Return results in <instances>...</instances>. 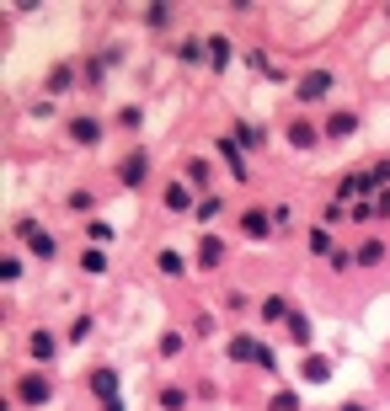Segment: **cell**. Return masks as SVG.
Wrapping results in <instances>:
<instances>
[{
    "label": "cell",
    "instance_id": "obj_10",
    "mask_svg": "<svg viewBox=\"0 0 390 411\" xmlns=\"http://www.w3.org/2000/svg\"><path fill=\"white\" fill-rule=\"evenodd\" d=\"M22 235H27V246H32L37 256H54V241H49L43 230H32V225H22Z\"/></svg>",
    "mask_w": 390,
    "mask_h": 411
},
{
    "label": "cell",
    "instance_id": "obj_17",
    "mask_svg": "<svg viewBox=\"0 0 390 411\" xmlns=\"http://www.w3.org/2000/svg\"><path fill=\"white\" fill-rule=\"evenodd\" d=\"M246 235H256V241H262V235H268V219H262V214H246Z\"/></svg>",
    "mask_w": 390,
    "mask_h": 411
},
{
    "label": "cell",
    "instance_id": "obj_11",
    "mask_svg": "<svg viewBox=\"0 0 390 411\" xmlns=\"http://www.w3.org/2000/svg\"><path fill=\"white\" fill-rule=\"evenodd\" d=\"M326 133H331V139H342V133H353V112H331Z\"/></svg>",
    "mask_w": 390,
    "mask_h": 411
},
{
    "label": "cell",
    "instance_id": "obj_22",
    "mask_svg": "<svg viewBox=\"0 0 390 411\" xmlns=\"http://www.w3.org/2000/svg\"><path fill=\"white\" fill-rule=\"evenodd\" d=\"M208 54H214V64H225V59H230V43H225V37H214V43H208Z\"/></svg>",
    "mask_w": 390,
    "mask_h": 411
},
{
    "label": "cell",
    "instance_id": "obj_24",
    "mask_svg": "<svg viewBox=\"0 0 390 411\" xmlns=\"http://www.w3.org/2000/svg\"><path fill=\"white\" fill-rule=\"evenodd\" d=\"M310 251H331V235L326 230H310Z\"/></svg>",
    "mask_w": 390,
    "mask_h": 411
},
{
    "label": "cell",
    "instance_id": "obj_20",
    "mask_svg": "<svg viewBox=\"0 0 390 411\" xmlns=\"http://www.w3.org/2000/svg\"><path fill=\"white\" fill-rule=\"evenodd\" d=\"M160 352H166V358H177V352H182V337H177V331H166V337H160Z\"/></svg>",
    "mask_w": 390,
    "mask_h": 411
},
{
    "label": "cell",
    "instance_id": "obj_15",
    "mask_svg": "<svg viewBox=\"0 0 390 411\" xmlns=\"http://www.w3.org/2000/svg\"><path fill=\"white\" fill-rule=\"evenodd\" d=\"M32 358H54V337L49 331H32Z\"/></svg>",
    "mask_w": 390,
    "mask_h": 411
},
{
    "label": "cell",
    "instance_id": "obj_26",
    "mask_svg": "<svg viewBox=\"0 0 390 411\" xmlns=\"http://www.w3.org/2000/svg\"><path fill=\"white\" fill-rule=\"evenodd\" d=\"M342 411H364V406H342Z\"/></svg>",
    "mask_w": 390,
    "mask_h": 411
},
{
    "label": "cell",
    "instance_id": "obj_9",
    "mask_svg": "<svg viewBox=\"0 0 390 411\" xmlns=\"http://www.w3.org/2000/svg\"><path fill=\"white\" fill-rule=\"evenodd\" d=\"M353 219H374V214H390V198H369V203H348Z\"/></svg>",
    "mask_w": 390,
    "mask_h": 411
},
{
    "label": "cell",
    "instance_id": "obj_16",
    "mask_svg": "<svg viewBox=\"0 0 390 411\" xmlns=\"http://www.w3.org/2000/svg\"><path fill=\"white\" fill-rule=\"evenodd\" d=\"M379 256H385V246H379V241H364V246H358V262H364V267H374Z\"/></svg>",
    "mask_w": 390,
    "mask_h": 411
},
{
    "label": "cell",
    "instance_id": "obj_5",
    "mask_svg": "<svg viewBox=\"0 0 390 411\" xmlns=\"http://www.w3.org/2000/svg\"><path fill=\"white\" fill-rule=\"evenodd\" d=\"M326 85H331V75H326V70H316V75H305V81H300V97L316 102V97H326Z\"/></svg>",
    "mask_w": 390,
    "mask_h": 411
},
{
    "label": "cell",
    "instance_id": "obj_25",
    "mask_svg": "<svg viewBox=\"0 0 390 411\" xmlns=\"http://www.w3.org/2000/svg\"><path fill=\"white\" fill-rule=\"evenodd\" d=\"M220 150H225V160H230V171L241 177V171H246V166H241V150H235V145H220Z\"/></svg>",
    "mask_w": 390,
    "mask_h": 411
},
{
    "label": "cell",
    "instance_id": "obj_23",
    "mask_svg": "<svg viewBox=\"0 0 390 411\" xmlns=\"http://www.w3.org/2000/svg\"><path fill=\"white\" fill-rule=\"evenodd\" d=\"M160 273H182V256H177V251H160Z\"/></svg>",
    "mask_w": 390,
    "mask_h": 411
},
{
    "label": "cell",
    "instance_id": "obj_3",
    "mask_svg": "<svg viewBox=\"0 0 390 411\" xmlns=\"http://www.w3.org/2000/svg\"><path fill=\"white\" fill-rule=\"evenodd\" d=\"M16 395H22L27 406H49V379H43V374H27L22 385H16Z\"/></svg>",
    "mask_w": 390,
    "mask_h": 411
},
{
    "label": "cell",
    "instance_id": "obj_8",
    "mask_svg": "<svg viewBox=\"0 0 390 411\" xmlns=\"http://www.w3.org/2000/svg\"><path fill=\"white\" fill-rule=\"evenodd\" d=\"M145 171H150L145 155H129V160H123V181H129V187H139V181H145Z\"/></svg>",
    "mask_w": 390,
    "mask_h": 411
},
{
    "label": "cell",
    "instance_id": "obj_4",
    "mask_svg": "<svg viewBox=\"0 0 390 411\" xmlns=\"http://www.w3.org/2000/svg\"><path fill=\"white\" fill-rule=\"evenodd\" d=\"M70 133H75V145H97V139H102V123L97 118H75Z\"/></svg>",
    "mask_w": 390,
    "mask_h": 411
},
{
    "label": "cell",
    "instance_id": "obj_7",
    "mask_svg": "<svg viewBox=\"0 0 390 411\" xmlns=\"http://www.w3.org/2000/svg\"><path fill=\"white\" fill-rule=\"evenodd\" d=\"M220 256H225L220 235H203V246H198V262H203V267H220Z\"/></svg>",
    "mask_w": 390,
    "mask_h": 411
},
{
    "label": "cell",
    "instance_id": "obj_2",
    "mask_svg": "<svg viewBox=\"0 0 390 411\" xmlns=\"http://www.w3.org/2000/svg\"><path fill=\"white\" fill-rule=\"evenodd\" d=\"M91 385H97V395H102V411H123V400H118V374H112V369H97V379H91Z\"/></svg>",
    "mask_w": 390,
    "mask_h": 411
},
{
    "label": "cell",
    "instance_id": "obj_19",
    "mask_svg": "<svg viewBox=\"0 0 390 411\" xmlns=\"http://www.w3.org/2000/svg\"><path fill=\"white\" fill-rule=\"evenodd\" d=\"M0 278L16 283V278H22V262H16V256H6V262H0Z\"/></svg>",
    "mask_w": 390,
    "mask_h": 411
},
{
    "label": "cell",
    "instance_id": "obj_1",
    "mask_svg": "<svg viewBox=\"0 0 390 411\" xmlns=\"http://www.w3.org/2000/svg\"><path fill=\"white\" fill-rule=\"evenodd\" d=\"M379 181H385V166L364 171V177H348V181H342V203H337V208H348V203H353L358 193H369V187H379Z\"/></svg>",
    "mask_w": 390,
    "mask_h": 411
},
{
    "label": "cell",
    "instance_id": "obj_12",
    "mask_svg": "<svg viewBox=\"0 0 390 411\" xmlns=\"http://www.w3.org/2000/svg\"><path fill=\"white\" fill-rule=\"evenodd\" d=\"M230 358H262V347H256L252 337H235L230 342Z\"/></svg>",
    "mask_w": 390,
    "mask_h": 411
},
{
    "label": "cell",
    "instance_id": "obj_6",
    "mask_svg": "<svg viewBox=\"0 0 390 411\" xmlns=\"http://www.w3.org/2000/svg\"><path fill=\"white\" fill-rule=\"evenodd\" d=\"M300 374H305V379H310V385H321V379H331V363H326V358H321V352H310V358H305V363H300Z\"/></svg>",
    "mask_w": 390,
    "mask_h": 411
},
{
    "label": "cell",
    "instance_id": "obj_21",
    "mask_svg": "<svg viewBox=\"0 0 390 411\" xmlns=\"http://www.w3.org/2000/svg\"><path fill=\"white\" fill-rule=\"evenodd\" d=\"M160 406H166V411H182L187 395H182V390H166V395H160Z\"/></svg>",
    "mask_w": 390,
    "mask_h": 411
},
{
    "label": "cell",
    "instance_id": "obj_18",
    "mask_svg": "<svg viewBox=\"0 0 390 411\" xmlns=\"http://www.w3.org/2000/svg\"><path fill=\"white\" fill-rule=\"evenodd\" d=\"M85 273H107V256H102L97 246H91V251H85Z\"/></svg>",
    "mask_w": 390,
    "mask_h": 411
},
{
    "label": "cell",
    "instance_id": "obj_13",
    "mask_svg": "<svg viewBox=\"0 0 390 411\" xmlns=\"http://www.w3.org/2000/svg\"><path fill=\"white\" fill-rule=\"evenodd\" d=\"M289 139H294L300 150H310V145H316V129H310V123H294V129H289Z\"/></svg>",
    "mask_w": 390,
    "mask_h": 411
},
{
    "label": "cell",
    "instance_id": "obj_14",
    "mask_svg": "<svg viewBox=\"0 0 390 411\" xmlns=\"http://www.w3.org/2000/svg\"><path fill=\"white\" fill-rule=\"evenodd\" d=\"M166 208H193V193H187L182 181H177V187H171V193H166Z\"/></svg>",
    "mask_w": 390,
    "mask_h": 411
}]
</instances>
